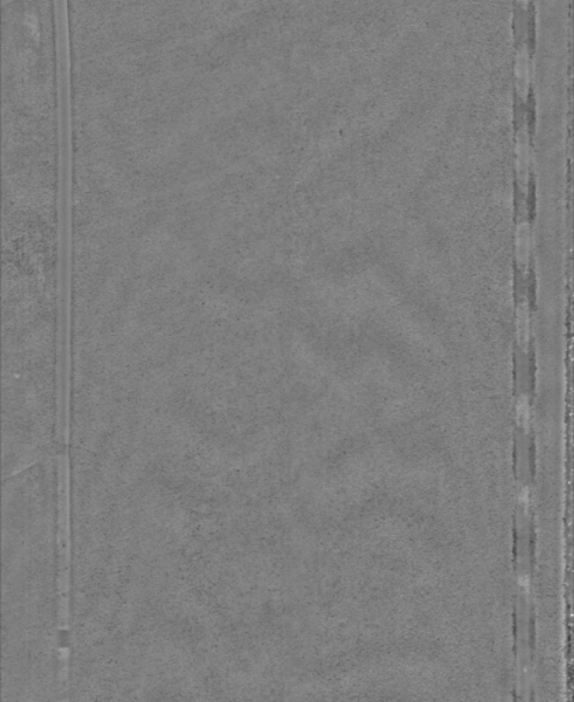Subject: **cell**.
<instances>
[{
  "label": "cell",
  "instance_id": "obj_1",
  "mask_svg": "<svg viewBox=\"0 0 574 702\" xmlns=\"http://www.w3.org/2000/svg\"><path fill=\"white\" fill-rule=\"evenodd\" d=\"M69 464L58 465V556L60 574L58 590L60 629L66 630L69 623V590H70V507H69Z\"/></svg>",
  "mask_w": 574,
  "mask_h": 702
},
{
  "label": "cell",
  "instance_id": "obj_2",
  "mask_svg": "<svg viewBox=\"0 0 574 702\" xmlns=\"http://www.w3.org/2000/svg\"><path fill=\"white\" fill-rule=\"evenodd\" d=\"M515 80H517L518 95L521 98H525L529 92V82H530V64H529V53H528L526 47H522L517 54Z\"/></svg>",
  "mask_w": 574,
  "mask_h": 702
},
{
  "label": "cell",
  "instance_id": "obj_3",
  "mask_svg": "<svg viewBox=\"0 0 574 702\" xmlns=\"http://www.w3.org/2000/svg\"><path fill=\"white\" fill-rule=\"evenodd\" d=\"M517 1H518V3L521 4V6H523V7H525V6H526V4L529 3V0H517Z\"/></svg>",
  "mask_w": 574,
  "mask_h": 702
}]
</instances>
